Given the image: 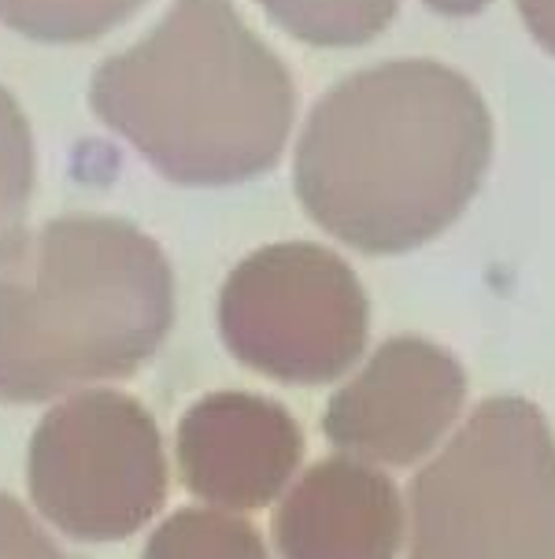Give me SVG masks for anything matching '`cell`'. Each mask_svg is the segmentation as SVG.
I'll list each match as a JSON object with an SVG mask.
<instances>
[{
    "instance_id": "obj_1",
    "label": "cell",
    "mask_w": 555,
    "mask_h": 559,
    "mask_svg": "<svg viewBox=\"0 0 555 559\" xmlns=\"http://www.w3.org/2000/svg\"><path fill=\"white\" fill-rule=\"evenodd\" d=\"M493 159V116L463 71L389 60L345 74L297 141L307 215L366 255L411 252L463 215Z\"/></svg>"
},
{
    "instance_id": "obj_2",
    "label": "cell",
    "mask_w": 555,
    "mask_h": 559,
    "mask_svg": "<svg viewBox=\"0 0 555 559\" xmlns=\"http://www.w3.org/2000/svg\"><path fill=\"white\" fill-rule=\"evenodd\" d=\"M89 100L178 186L270 170L297 116L293 74L230 0H174L137 45L100 63Z\"/></svg>"
},
{
    "instance_id": "obj_3",
    "label": "cell",
    "mask_w": 555,
    "mask_h": 559,
    "mask_svg": "<svg viewBox=\"0 0 555 559\" xmlns=\"http://www.w3.org/2000/svg\"><path fill=\"white\" fill-rule=\"evenodd\" d=\"M171 322V263L134 223L63 215L12 234L0 245V401L134 374Z\"/></svg>"
},
{
    "instance_id": "obj_4",
    "label": "cell",
    "mask_w": 555,
    "mask_h": 559,
    "mask_svg": "<svg viewBox=\"0 0 555 559\" xmlns=\"http://www.w3.org/2000/svg\"><path fill=\"white\" fill-rule=\"evenodd\" d=\"M411 559H555V438L522 396H488L408 489Z\"/></svg>"
},
{
    "instance_id": "obj_5",
    "label": "cell",
    "mask_w": 555,
    "mask_h": 559,
    "mask_svg": "<svg viewBox=\"0 0 555 559\" xmlns=\"http://www.w3.org/2000/svg\"><path fill=\"white\" fill-rule=\"evenodd\" d=\"M219 330L252 371L323 385L363 356L371 305L337 252L315 241H278L230 271L219 293Z\"/></svg>"
},
{
    "instance_id": "obj_6",
    "label": "cell",
    "mask_w": 555,
    "mask_h": 559,
    "mask_svg": "<svg viewBox=\"0 0 555 559\" xmlns=\"http://www.w3.org/2000/svg\"><path fill=\"white\" fill-rule=\"evenodd\" d=\"M26 486L45 519L79 542H119L167 500L159 426L116 390L79 393L37 423Z\"/></svg>"
},
{
    "instance_id": "obj_7",
    "label": "cell",
    "mask_w": 555,
    "mask_h": 559,
    "mask_svg": "<svg viewBox=\"0 0 555 559\" xmlns=\"http://www.w3.org/2000/svg\"><path fill=\"white\" fill-rule=\"evenodd\" d=\"M467 401L456 356L426 337H393L330 396L323 430L355 460L408 467L437 449Z\"/></svg>"
},
{
    "instance_id": "obj_8",
    "label": "cell",
    "mask_w": 555,
    "mask_h": 559,
    "mask_svg": "<svg viewBox=\"0 0 555 559\" xmlns=\"http://www.w3.org/2000/svg\"><path fill=\"white\" fill-rule=\"evenodd\" d=\"M304 460V433L278 401L241 390L208 393L178 423L185 489L230 511H256L281 497Z\"/></svg>"
},
{
    "instance_id": "obj_9",
    "label": "cell",
    "mask_w": 555,
    "mask_h": 559,
    "mask_svg": "<svg viewBox=\"0 0 555 559\" xmlns=\"http://www.w3.org/2000/svg\"><path fill=\"white\" fill-rule=\"evenodd\" d=\"M400 492L360 460H323L286 492L275 515L281 559H397Z\"/></svg>"
},
{
    "instance_id": "obj_10",
    "label": "cell",
    "mask_w": 555,
    "mask_h": 559,
    "mask_svg": "<svg viewBox=\"0 0 555 559\" xmlns=\"http://www.w3.org/2000/svg\"><path fill=\"white\" fill-rule=\"evenodd\" d=\"M278 26L315 49L374 41L397 15V0H260Z\"/></svg>"
},
{
    "instance_id": "obj_11",
    "label": "cell",
    "mask_w": 555,
    "mask_h": 559,
    "mask_svg": "<svg viewBox=\"0 0 555 559\" xmlns=\"http://www.w3.org/2000/svg\"><path fill=\"white\" fill-rule=\"evenodd\" d=\"M145 559H270L260 530L241 515L182 508L148 537Z\"/></svg>"
},
{
    "instance_id": "obj_12",
    "label": "cell",
    "mask_w": 555,
    "mask_h": 559,
    "mask_svg": "<svg viewBox=\"0 0 555 559\" xmlns=\"http://www.w3.org/2000/svg\"><path fill=\"white\" fill-rule=\"evenodd\" d=\"M141 0H0V23L34 41L74 45L108 34Z\"/></svg>"
},
{
    "instance_id": "obj_13",
    "label": "cell",
    "mask_w": 555,
    "mask_h": 559,
    "mask_svg": "<svg viewBox=\"0 0 555 559\" xmlns=\"http://www.w3.org/2000/svg\"><path fill=\"white\" fill-rule=\"evenodd\" d=\"M34 193V134L23 108L0 85V245L19 234Z\"/></svg>"
},
{
    "instance_id": "obj_14",
    "label": "cell",
    "mask_w": 555,
    "mask_h": 559,
    "mask_svg": "<svg viewBox=\"0 0 555 559\" xmlns=\"http://www.w3.org/2000/svg\"><path fill=\"white\" fill-rule=\"evenodd\" d=\"M0 559H79L68 556L19 500L0 492Z\"/></svg>"
},
{
    "instance_id": "obj_15",
    "label": "cell",
    "mask_w": 555,
    "mask_h": 559,
    "mask_svg": "<svg viewBox=\"0 0 555 559\" xmlns=\"http://www.w3.org/2000/svg\"><path fill=\"white\" fill-rule=\"evenodd\" d=\"M515 4H519L530 34L538 37L548 52H555V0H515Z\"/></svg>"
},
{
    "instance_id": "obj_16",
    "label": "cell",
    "mask_w": 555,
    "mask_h": 559,
    "mask_svg": "<svg viewBox=\"0 0 555 559\" xmlns=\"http://www.w3.org/2000/svg\"><path fill=\"white\" fill-rule=\"evenodd\" d=\"M488 0H426V8H434L441 15H474L482 12Z\"/></svg>"
}]
</instances>
